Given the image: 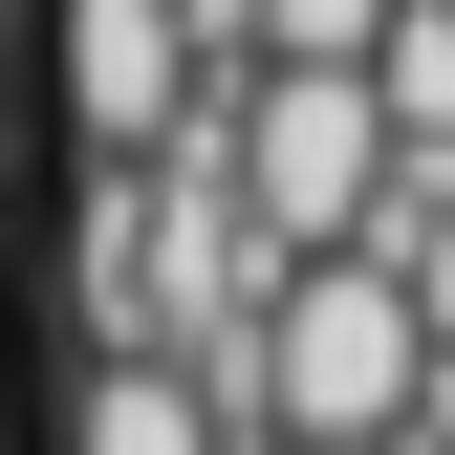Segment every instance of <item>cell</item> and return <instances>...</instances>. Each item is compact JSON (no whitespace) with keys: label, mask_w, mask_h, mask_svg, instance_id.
I'll list each match as a JSON object with an SVG mask.
<instances>
[{"label":"cell","mask_w":455,"mask_h":455,"mask_svg":"<svg viewBox=\"0 0 455 455\" xmlns=\"http://www.w3.org/2000/svg\"><path fill=\"white\" fill-rule=\"evenodd\" d=\"M66 131L87 174H152L196 131V0H66Z\"/></svg>","instance_id":"3957f363"},{"label":"cell","mask_w":455,"mask_h":455,"mask_svg":"<svg viewBox=\"0 0 455 455\" xmlns=\"http://www.w3.org/2000/svg\"><path fill=\"white\" fill-rule=\"evenodd\" d=\"M347 87H369V131H390V152H455V0H390Z\"/></svg>","instance_id":"5b68a950"},{"label":"cell","mask_w":455,"mask_h":455,"mask_svg":"<svg viewBox=\"0 0 455 455\" xmlns=\"http://www.w3.org/2000/svg\"><path fill=\"white\" fill-rule=\"evenodd\" d=\"M217 22H260V66H369L390 0H217Z\"/></svg>","instance_id":"8992f818"},{"label":"cell","mask_w":455,"mask_h":455,"mask_svg":"<svg viewBox=\"0 0 455 455\" xmlns=\"http://www.w3.org/2000/svg\"><path fill=\"white\" fill-rule=\"evenodd\" d=\"M196 131H217V196L260 217V260H347L369 196H390V131H369L347 66H260L239 108H196Z\"/></svg>","instance_id":"7a4b0ae2"},{"label":"cell","mask_w":455,"mask_h":455,"mask_svg":"<svg viewBox=\"0 0 455 455\" xmlns=\"http://www.w3.org/2000/svg\"><path fill=\"white\" fill-rule=\"evenodd\" d=\"M412 304H390L369 260H282L260 282V325H239V412L282 434V455H390L412 434Z\"/></svg>","instance_id":"6da1fadb"},{"label":"cell","mask_w":455,"mask_h":455,"mask_svg":"<svg viewBox=\"0 0 455 455\" xmlns=\"http://www.w3.org/2000/svg\"><path fill=\"white\" fill-rule=\"evenodd\" d=\"M260 455H282V434H260Z\"/></svg>","instance_id":"52a82bcc"},{"label":"cell","mask_w":455,"mask_h":455,"mask_svg":"<svg viewBox=\"0 0 455 455\" xmlns=\"http://www.w3.org/2000/svg\"><path fill=\"white\" fill-rule=\"evenodd\" d=\"M66 455H217V412H196V369L87 347V390H66Z\"/></svg>","instance_id":"277c9868"}]
</instances>
